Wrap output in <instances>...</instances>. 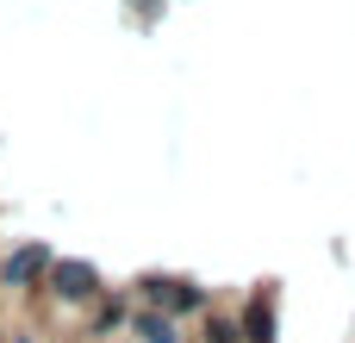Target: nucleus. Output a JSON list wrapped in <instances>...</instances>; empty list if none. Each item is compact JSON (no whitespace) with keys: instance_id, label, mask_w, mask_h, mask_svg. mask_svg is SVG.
Returning <instances> with one entry per match:
<instances>
[{"instance_id":"obj_1","label":"nucleus","mask_w":355,"mask_h":343,"mask_svg":"<svg viewBox=\"0 0 355 343\" xmlns=\"http://www.w3.org/2000/svg\"><path fill=\"white\" fill-rule=\"evenodd\" d=\"M137 294H144V306H150V312H168V319H181V312H206V287L175 281V275H144V281H137Z\"/></svg>"},{"instance_id":"obj_2","label":"nucleus","mask_w":355,"mask_h":343,"mask_svg":"<svg viewBox=\"0 0 355 343\" xmlns=\"http://www.w3.org/2000/svg\"><path fill=\"white\" fill-rule=\"evenodd\" d=\"M50 262H56V256H50L44 244H19V250L0 262V287H12V294H31L37 281H50Z\"/></svg>"},{"instance_id":"obj_3","label":"nucleus","mask_w":355,"mask_h":343,"mask_svg":"<svg viewBox=\"0 0 355 343\" xmlns=\"http://www.w3.org/2000/svg\"><path fill=\"white\" fill-rule=\"evenodd\" d=\"M56 300H69V306H87V300H100V269L94 262H50V281H44Z\"/></svg>"},{"instance_id":"obj_4","label":"nucleus","mask_w":355,"mask_h":343,"mask_svg":"<svg viewBox=\"0 0 355 343\" xmlns=\"http://www.w3.org/2000/svg\"><path fill=\"white\" fill-rule=\"evenodd\" d=\"M131 337L137 343H181V331H175L168 312H150V306H144V312H131Z\"/></svg>"},{"instance_id":"obj_5","label":"nucleus","mask_w":355,"mask_h":343,"mask_svg":"<svg viewBox=\"0 0 355 343\" xmlns=\"http://www.w3.org/2000/svg\"><path fill=\"white\" fill-rule=\"evenodd\" d=\"M243 343H275V306H268V294L250 300V312H243Z\"/></svg>"},{"instance_id":"obj_6","label":"nucleus","mask_w":355,"mask_h":343,"mask_svg":"<svg viewBox=\"0 0 355 343\" xmlns=\"http://www.w3.org/2000/svg\"><path fill=\"white\" fill-rule=\"evenodd\" d=\"M206 343H243V325L237 319H206Z\"/></svg>"},{"instance_id":"obj_7","label":"nucleus","mask_w":355,"mask_h":343,"mask_svg":"<svg viewBox=\"0 0 355 343\" xmlns=\"http://www.w3.org/2000/svg\"><path fill=\"white\" fill-rule=\"evenodd\" d=\"M119 325H131V312H125L119 300H106V306H100V319H94V331L106 337V331H119Z\"/></svg>"},{"instance_id":"obj_8","label":"nucleus","mask_w":355,"mask_h":343,"mask_svg":"<svg viewBox=\"0 0 355 343\" xmlns=\"http://www.w3.org/2000/svg\"><path fill=\"white\" fill-rule=\"evenodd\" d=\"M156 6H162V0H144V12H156Z\"/></svg>"},{"instance_id":"obj_9","label":"nucleus","mask_w":355,"mask_h":343,"mask_svg":"<svg viewBox=\"0 0 355 343\" xmlns=\"http://www.w3.org/2000/svg\"><path fill=\"white\" fill-rule=\"evenodd\" d=\"M12 343H31V337H12Z\"/></svg>"},{"instance_id":"obj_10","label":"nucleus","mask_w":355,"mask_h":343,"mask_svg":"<svg viewBox=\"0 0 355 343\" xmlns=\"http://www.w3.org/2000/svg\"><path fill=\"white\" fill-rule=\"evenodd\" d=\"M0 343H6V331H0Z\"/></svg>"}]
</instances>
